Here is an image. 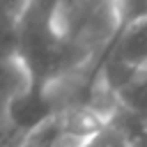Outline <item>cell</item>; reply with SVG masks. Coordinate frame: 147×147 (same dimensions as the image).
Here are the masks:
<instances>
[{
    "instance_id": "1",
    "label": "cell",
    "mask_w": 147,
    "mask_h": 147,
    "mask_svg": "<svg viewBox=\"0 0 147 147\" xmlns=\"http://www.w3.org/2000/svg\"><path fill=\"white\" fill-rule=\"evenodd\" d=\"M108 119L110 115L87 103L67 106L30 126L14 147H85Z\"/></svg>"
},
{
    "instance_id": "3",
    "label": "cell",
    "mask_w": 147,
    "mask_h": 147,
    "mask_svg": "<svg viewBox=\"0 0 147 147\" xmlns=\"http://www.w3.org/2000/svg\"><path fill=\"white\" fill-rule=\"evenodd\" d=\"M110 11L117 32L147 18V0H110Z\"/></svg>"
},
{
    "instance_id": "2",
    "label": "cell",
    "mask_w": 147,
    "mask_h": 147,
    "mask_svg": "<svg viewBox=\"0 0 147 147\" xmlns=\"http://www.w3.org/2000/svg\"><path fill=\"white\" fill-rule=\"evenodd\" d=\"M115 108L122 113L147 122V71H136L113 92Z\"/></svg>"
}]
</instances>
